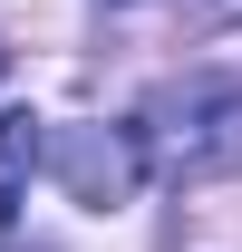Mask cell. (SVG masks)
I'll return each mask as SVG.
<instances>
[{"label":"cell","instance_id":"cell-3","mask_svg":"<svg viewBox=\"0 0 242 252\" xmlns=\"http://www.w3.org/2000/svg\"><path fill=\"white\" fill-rule=\"evenodd\" d=\"M39 156H49V126L30 117V107H10L0 117V223H20V204H30V175Z\"/></svg>","mask_w":242,"mask_h":252},{"label":"cell","instance_id":"cell-6","mask_svg":"<svg viewBox=\"0 0 242 252\" xmlns=\"http://www.w3.org/2000/svg\"><path fill=\"white\" fill-rule=\"evenodd\" d=\"M117 10H126V0H117Z\"/></svg>","mask_w":242,"mask_h":252},{"label":"cell","instance_id":"cell-1","mask_svg":"<svg viewBox=\"0 0 242 252\" xmlns=\"http://www.w3.org/2000/svg\"><path fill=\"white\" fill-rule=\"evenodd\" d=\"M146 165H165L175 185H204V175H233L242 165V78L233 68H184L146 97Z\"/></svg>","mask_w":242,"mask_h":252},{"label":"cell","instance_id":"cell-4","mask_svg":"<svg viewBox=\"0 0 242 252\" xmlns=\"http://www.w3.org/2000/svg\"><path fill=\"white\" fill-rule=\"evenodd\" d=\"M242 0H184V30H233Z\"/></svg>","mask_w":242,"mask_h":252},{"label":"cell","instance_id":"cell-2","mask_svg":"<svg viewBox=\"0 0 242 252\" xmlns=\"http://www.w3.org/2000/svg\"><path fill=\"white\" fill-rule=\"evenodd\" d=\"M59 185L78 194L88 214L136 204V185H146V136H136V126H68L59 136Z\"/></svg>","mask_w":242,"mask_h":252},{"label":"cell","instance_id":"cell-5","mask_svg":"<svg viewBox=\"0 0 242 252\" xmlns=\"http://www.w3.org/2000/svg\"><path fill=\"white\" fill-rule=\"evenodd\" d=\"M0 78H10V49H0Z\"/></svg>","mask_w":242,"mask_h":252}]
</instances>
